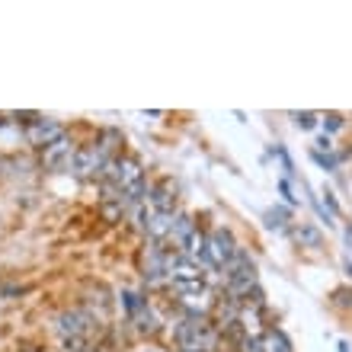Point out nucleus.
Here are the masks:
<instances>
[{"label": "nucleus", "instance_id": "1", "mask_svg": "<svg viewBox=\"0 0 352 352\" xmlns=\"http://www.w3.org/2000/svg\"><path fill=\"white\" fill-rule=\"evenodd\" d=\"M58 336L67 352H87L93 343V314L87 311H65L58 317Z\"/></svg>", "mask_w": 352, "mask_h": 352}, {"label": "nucleus", "instance_id": "2", "mask_svg": "<svg viewBox=\"0 0 352 352\" xmlns=\"http://www.w3.org/2000/svg\"><path fill=\"white\" fill-rule=\"evenodd\" d=\"M176 346L183 352H212L218 346V330L205 317H186L183 324H176Z\"/></svg>", "mask_w": 352, "mask_h": 352}, {"label": "nucleus", "instance_id": "3", "mask_svg": "<svg viewBox=\"0 0 352 352\" xmlns=\"http://www.w3.org/2000/svg\"><path fill=\"white\" fill-rule=\"evenodd\" d=\"M112 154L106 148H102L100 141L96 144H87V148H80L77 151V157H74V164H71V173L74 176H80V179H87V176H96V173H102V170L112 164Z\"/></svg>", "mask_w": 352, "mask_h": 352}, {"label": "nucleus", "instance_id": "4", "mask_svg": "<svg viewBox=\"0 0 352 352\" xmlns=\"http://www.w3.org/2000/svg\"><path fill=\"white\" fill-rule=\"evenodd\" d=\"M234 253H237V247H234V237L228 228H214V231L205 237V260H208L212 269H224L231 263Z\"/></svg>", "mask_w": 352, "mask_h": 352}, {"label": "nucleus", "instance_id": "5", "mask_svg": "<svg viewBox=\"0 0 352 352\" xmlns=\"http://www.w3.org/2000/svg\"><path fill=\"white\" fill-rule=\"evenodd\" d=\"M58 138H65V125L55 119H32L26 125V141L32 148H48V144H55Z\"/></svg>", "mask_w": 352, "mask_h": 352}, {"label": "nucleus", "instance_id": "6", "mask_svg": "<svg viewBox=\"0 0 352 352\" xmlns=\"http://www.w3.org/2000/svg\"><path fill=\"white\" fill-rule=\"evenodd\" d=\"M74 157H77V148L67 135L65 138H58L55 144L42 148V167H48V170H71Z\"/></svg>", "mask_w": 352, "mask_h": 352}, {"label": "nucleus", "instance_id": "7", "mask_svg": "<svg viewBox=\"0 0 352 352\" xmlns=\"http://www.w3.org/2000/svg\"><path fill=\"white\" fill-rule=\"evenodd\" d=\"M167 266H170V253L160 243L151 241L144 247V253H141V272H144V278L148 282H160V278L167 276Z\"/></svg>", "mask_w": 352, "mask_h": 352}, {"label": "nucleus", "instance_id": "8", "mask_svg": "<svg viewBox=\"0 0 352 352\" xmlns=\"http://www.w3.org/2000/svg\"><path fill=\"white\" fill-rule=\"evenodd\" d=\"M141 221H144V231L154 243H160L164 237H170V228H173V214H160V212H144L141 214Z\"/></svg>", "mask_w": 352, "mask_h": 352}, {"label": "nucleus", "instance_id": "9", "mask_svg": "<svg viewBox=\"0 0 352 352\" xmlns=\"http://www.w3.org/2000/svg\"><path fill=\"white\" fill-rule=\"evenodd\" d=\"M151 208L160 214H173L176 208V186L170 183V179H164V183H157L154 189H151Z\"/></svg>", "mask_w": 352, "mask_h": 352}, {"label": "nucleus", "instance_id": "10", "mask_svg": "<svg viewBox=\"0 0 352 352\" xmlns=\"http://www.w3.org/2000/svg\"><path fill=\"white\" fill-rule=\"evenodd\" d=\"M192 234H195V221H192V218H189V214H176L173 228H170V241H173L176 247H186Z\"/></svg>", "mask_w": 352, "mask_h": 352}, {"label": "nucleus", "instance_id": "11", "mask_svg": "<svg viewBox=\"0 0 352 352\" xmlns=\"http://www.w3.org/2000/svg\"><path fill=\"white\" fill-rule=\"evenodd\" d=\"M260 346L263 352H295L292 343H288V336L282 330H276V327H269L266 333H260Z\"/></svg>", "mask_w": 352, "mask_h": 352}, {"label": "nucleus", "instance_id": "12", "mask_svg": "<svg viewBox=\"0 0 352 352\" xmlns=\"http://www.w3.org/2000/svg\"><path fill=\"white\" fill-rule=\"evenodd\" d=\"M295 241L301 243V247H311V250H317V247H324V237H320V231L317 228H311V224H301V228H295Z\"/></svg>", "mask_w": 352, "mask_h": 352}, {"label": "nucleus", "instance_id": "13", "mask_svg": "<svg viewBox=\"0 0 352 352\" xmlns=\"http://www.w3.org/2000/svg\"><path fill=\"white\" fill-rule=\"evenodd\" d=\"M288 221H292L288 208H269L266 212V228H272V231H288Z\"/></svg>", "mask_w": 352, "mask_h": 352}, {"label": "nucleus", "instance_id": "14", "mask_svg": "<svg viewBox=\"0 0 352 352\" xmlns=\"http://www.w3.org/2000/svg\"><path fill=\"white\" fill-rule=\"evenodd\" d=\"M241 352H263V346H260V336H250V333H243L241 336Z\"/></svg>", "mask_w": 352, "mask_h": 352}, {"label": "nucleus", "instance_id": "15", "mask_svg": "<svg viewBox=\"0 0 352 352\" xmlns=\"http://www.w3.org/2000/svg\"><path fill=\"white\" fill-rule=\"evenodd\" d=\"M295 122L307 131V129H314V125H317V116H314V112H295Z\"/></svg>", "mask_w": 352, "mask_h": 352}, {"label": "nucleus", "instance_id": "16", "mask_svg": "<svg viewBox=\"0 0 352 352\" xmlns=\"http://www.w3.org/2000/svg\"><path fill=\"white\" fill-rule=\"evenodd\" d=\"M311 157H314V160H317V164H320V167H324V170H336V157H330V154H320V151H314Z\"/></svg>", "mask_w": 352, "mask_h": 352}, {"label": "nucleus", "instance_id": "17", "mask_svg": "<svg viewBox=\"0 0 352 352\" xmlns=\"http://www.w3.org/2000/svg\"><path fill=\"white\" fill-rule=\"evenodd\" d=\"M278 192L285 195L288 205H295V195H292V186H288V179H278Z\"/></svg>", "mask_w": 352, "mask_h": 352}, {"label": "nucleus", "instance_id": "18", "mask_svg": "<svg viewBox=\"0 0 352 352\" xmlns=\"http://www.w3.org/2000/svg\"><path fill=\"white\" fill-rule=\"evenodd\" d=\"M340 125H343V119H340V116H327V122H324V129H327V131H336Z\"/></svg>", "mask_w": 352, "mask_h": 352}, {"label": "nucleus", "instance_id": "19", "mask_svg": "<svg viewBox=\"0 0 352 352\" xmlns=\"http://www.w3.org/2000/svg\"><path fill=\"white\" fill-rule=\"evenodd\" d=\"M138 352H160V349H148V346H144V349H138Z\"/></svg>", "mask_w": 352, "mask_h": 352}]
</instances>
